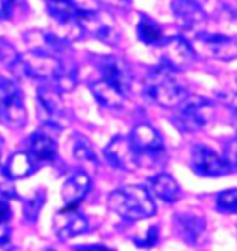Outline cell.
Segmentation results:
<instances>
[{
  "label": "cell",
  "mask_w": 237,
  "mask_h": 251,
  "mask_svg": "<svg viewBox=\"0 0 237 251\" xmlns=\"http://www.w3.org/2000/svg\"><path fill=\"white\" fill-rule=\"evenodd\" d=\"M108 207L120 218L137 222L156 214V203L150 190L141 185L115 188L108 198Z\"/></svg>",
  "instance_id": "1"
},
{
  "label": "cell",
  "mask_w": 237,
  "mask_h": 251,
  "mask_svg": "<svg viewBox=\"0 0 237 251\" xmlns=\"http://www.w3.org/2000/svg\"><path fill=\"white\" fill-rule=\"evenodd\" d=\"M145 94L161 107H178L189 93L178 83L169 69L156 67L145 79Z\"/></svg>",
  "instance_id": "2"
},
{
  "label": "cell",
  "mask_w": 237,
  "mask_h": 251,
  "mask_svg": "<svg viewBox=\"0 0 237 251\" xmlns=\"http://www.w3.org/2000/svg\"><path fill=\"white\" fill-rule=\"evenodd\" d=\"M215 117V105L204 96L187 94V98L176 107L173 124L183 133H195L204 129Z\"/></svg>",
  "instance_id": "3"
},
{
  "label": "cell",
  "mask_w": 237,
  "mask_h": 251,
  "mask_svg": "<svg viewBox=\"0 0 237 251\" xmlns=\"http://www.w3.org/2000/svg\"><path fill=\"white\" fill-rule=\"evenodd\" d=\"M0 124L11 129L26 126V107L21 87L11 78L0 76Z\"/></svg>",
  "instance_id": "4"
},
{
  "label": "cell",
  "mask_w": 237,
  "mask_h": 251,
  "mask_svg": "<svg viewBox=\"0 0 237 251\" xmlns=\"http://www.w3.org/2000/svg\"><path fill=\"white\" fill-rule=\"evenodd\" d=\"M161 48V67L169 69L171 72L185 71L195 59V50L182 35L167 37L159 45Z\"/></svg>",
  "instance_id": "5"
},
{
  "label": "cell",
  "mask_w": 237,
  "mask_h": 251,
  "mask_svg": "<svg viewBox=\"0 0 237 251\" xmlns=\"http://www.w3.org/2000/svg\"><path fill=\"white\" fill-rule=\"evenodd\" d=\"M104 157L113 168L126 170V172L135 170L141 159L135 146L132 144V139L124 135H117L108 142V146L104 148Z\"/></svg>",
  "instance_id": "6"
},
{
  "label": "cell",
  "mask_w": 237,
  "mask_h": 251,
  "mask_svg": "<svg viewBox=\"0 0 237 251\" xmlns=\"http://www.w3.org/2000/svg\"><path fill=\"white\" fill-rule=\"evenodd\" d=\"M191 168H193V172L204 176V177H219V176L230 172L224 157L202 144L191 150Z\"/></svg>",
  "instance_id": "7"
},
{
  "label": "cell",
  "mask_w": 237,
  "mask_h": 251,
  "mask_svg": "<svg viewBox=\"0 0 237 251\" xmlns=\"http://www.w3.org/2000/svg\"><path fill=\"white\" fill-rule=\"evenodd\" d=\"M89 231V222L76 207H65L54 214V233L61 240H69Z\"/></svg>",
  "instance_id": "8"
},
{
  "label": "cell",
  "mask_w": 237,
  "mask_h": 251,
  "mask_svg": "<svg viewBox=\"0 0 237 251\" xmlns=\"http://www.w3.org/2000/svg\"><path fill=\"white\" fill-rule=\"evenodd\" d=\"M132 144L135 146L139 157L147 155V157H161L163 151H165V144H163V139L161 135L152 127L150 124H137L132 129Z\"/></svg>",
  "instance_id": "9"
},
{
  "label": "cell",
  "mask_w": 237,
  "mask_h": 251,
  "mask_svg": "<svg viewBox=\"0 0 237 251\" xmlns=\"http://www.w3.org/2000/svg\"><path fill=\"white\" fill-rule=\"evenodd\" d=\"M197 43L209 57L232 61L237 59V41L221 33H198Z\"/></svg>",
  "instance_id": "10"
},
{
  "label": "cell",
  "mask_w": 237,
  "mask_h": 251,
  "mask_svg": "<svg viewBox=\"0 0 237 251\" xmlns=\"http://www.w3.org/2000/svg\"><path fill=\"white\" fill-rule=\"evenodd\" d=\"M37 103L41 107V113H45L47 122L50 124L59 126V122H63L67 117V109L65 103L61 100V91L56 89L50 83H45L43 87H39L37 91Z\"/></svg>",
  "instance_id": "11"
},
{
  "label": "cell",
  "mask_w": 237,
  "mask_h": 251,
  "mask_svg": "<svg viewBox=\"0 0 237 251\" xmlns=\"http://www.w3.org/2000/svg\"><path fill=\"white\" fill-rule=\"evenodd\" d=\"M98 71L102 74V79H106L108 83L113 87H117L118 91L126 94L132 87V74L128 71V67L124 63L113 57V55H106L98 63Z\"/></svg>",
  "instance_id": "12"
},
{
  "label": "cell",
  "mask_w": 237,
  "mask_h": 251,
  "mask_svg": "<svg viewBox=\"0 0 237 251\" xmlns=\"http://www.w3.org/2000/svg\"><path fill=\"white\" fill-rule=\"evenodd\" d=\"M174 19L185 30H197L206 23V11L198 4V0H173L171 4Z\"/></svg>",
  "instance_id": "13"
},
{
  "label": "cell",
  "mask_w": 237,
  "mask_h": 251,
  "mask_svg": "<svg viewBox=\"0 0 237 251\" xmlns=\"http://www.w3.org/2000/svg\"><path fill=\"white\" fill-rule=\"evenodd\" d=\"M93 187L91 177L86 172H74L65 181L61 188V196H63L65 207H78V203L89 194V190Z\"/></svg>",
  "instance_id": "14"
},
{
  "label": "cell",
  "mask_w": 237,
  "mask_h": 251,
  "mask_svg": "<svg viewBox=\"0 0 237 251\" xmlns=\"http://www.w3.org/2000/svg\"><path fill=\"white\" fill-rule=\"evenodd\" d=\"M35 170H37L35 159L30 155V151H24V150H19L15 153H11L8 163L4 165V176L11 181L24 179V177L32 176Z\"/></svg>",
  "instance_id": "15"
},
{
  "label": "cell",
  "mask_w": 237,
  "mask_h": 251,
  "mask_svg": "<svg viewBox=\"0 0 237 251\" xmlns=\"http://www.w3.org/2000/svg\"><path fill=\"white\" fill-rule=\"evenodd\" d=\"M174 224H176V233L180 235L183 242L197 244L200 236L204 235V220L197 214H191V212L174 214Z\"/></svg>",
  "instance_id": "16"
},
{
  "label": "cell",
  "mask_w": 237,
  "mask_h": 251,
  "mask_svg": "<svg viewBox=\"0 0 237 251\" xmlns=\"http://www.w3.org/2000/svg\"><path fill=\"white\" fill-rule=\"evenodd\" d=\"M91 91L95 94V98L98 100V103L102 107H108V109H120L124 105V98L126 94L122 91H118L117 87H113L111 83H108L106 79H96L91 83Z\"/></svg>",
  "instance_id": "17"
},
{
  "label": "cell",
  "mask_w": 237,
  "mask_h": 251,
  "mask_svg": "<svg viewBox=\"0 0 237 251\" xmlns=\"http://www.w3.org/2000/svg\"><path fill=\"white\" fill-rule=\"evenodd\" d=\"M148 190H150L152 196L159 198V200H163L167 203H173L176 201L178 198H180V187H178V183L174 181L173 176H169V174H158V176H154L148 179Z\"/></svg>",
  "instance_id": "18"
},
{
  "label": "cell",
  "mask_w": 237,
  "mask_h": 251,
  "mask_svg": "<svg viewBox=\"0 0 237 251\" xmlns=\"http://www.w3.org/2000/svg\"><path fill=\"white\" fill-rule=\"evenodd\" d=\"M30 155L35 159V163H52L58 155V144L47 133H33L30 137Z\"/></svg>",
  "instance_id": "19"
},
{
  "label": "cell",
  "mask_w": 237,
  "mask_h": 251,
  "mask_svg": "<svg viewBox=\"0 0 237 251\" xmlns=\"http://www.w3.org/2000/svg\"><path fill=\"white\" fill-rule=\"evenodd\" d=\"M137 37L145 45H152V47H159L165 39L163 37V28L154 19L147 15H141V21L137 24Z\"/></svg>",
  "instance_id": "20"
},
{
  "label": "cell",
  "mask_w": 237,
  "mask_h": 251,
  "mask_svg": "<svg viewBox=\"0 0 237 251\" xmlns=\"http://www.w3.org/2000/svg\"><path fill=\"white\" fill-rule=\"evenodd\" d=\"M0 65L8 67L11 71H17V69L21 71V54L4 37H0Z\"/></svg>",
  "instance_id": "21"
},
{
  "label": "cell",
  "mask_w": 237,
  "mask_h": 251,
  "mask_svg": "<svg viewBox=\"0 0 237 251\" xmlns=\"http://www.w3.org/2000/svg\"><path fill=\"white\" fill-rule=\"evenodd\" d=\"M26 9V0H0V21H13Z\"/></svg>",
  "instance_id": "22"
},
{
  "label": "cell",
  "mask_w": 237,
  "mask_h": 251,
  "mask_svg": "<svg viewBox=\"0 0 237 251\" xmlns=\"http://www.w3.org/2000/svg\"><path fill=\"white\" fill-rule=\"evenodd\" d=\"M217 209L221 212H237V188H226L217 196Z\"/></svg>",
  "instance_id": "23"
},
{
  "label": "cell",
  "mask_w": 237,
  "mask_h": 251,
  "mask_svg": "<svg viewBox=\"0 0 237 251\" xmlns=\"http://www.w3.org/2000/svg\"><path fill=\"white\" fill-rule=\"evenodd\" d=\"M72 153L76 159H82V161H93L96 163V155L93 148H91V144L86 141V139H82L80 135H76V139H74V146H72Z\"/></svg>",
  "instance_id": "24"
},
{
  "label": "cell",
  "mask_w": 237,
  "mask_h": 251,
  "mask_svg": "<svg viewBox=\"0 0 237 251\" xmlns=\"http://www.w3.org/2000/svg\"><path fill=\"white\" fill-rule=\"evenodd\" d=\"M222 157H224V161H226V165H228L230 172H236L237 170V135H234L230 141H226Z\"/></svg>",
  "instance_id": "25"
},
{
  "label": "cell",
  "mask_w": 237,
  "mask_h": 251,
  "mask_svg": "<svg viewBox=\"0 0 237 251\" xmlns=\"http://www.w3.org/2000/svg\"><path fill=\"white\" fill-rule=\"evenodd\" d=\"M43 201H45V196H43V194H41V196L35 194L33 198L24 201V216L30 220V222H35V220H37L41 207H43Z\"/></svg>",
  "instance_id": "26"
},
{
  "label": "cell",
  "mask_w": 237,
  "mask_h": 251,
  "mask_svg": "<svg viewBox=\"0 0 237 251\" xmlns=\"http://www.w3.org/2000/svg\"><path fill=\"white\" fill-rule=\"evenodd\" d=\"M158 240H159V229H158V226H152V227L147 231L145 238H135V244H139V246H154Z\"/></svg>",
  "instance_id": "27"
},
{
  "label": "cell",
  "mask_w": 237,
  "mask_h": 251,
  "mask_svg": "<svg viewBox=\"0 0 237 251\" xmlns=\"http://www.w3.org/2000/svg\"><path fill=\"white\" fill-rule=\"evenodd\" d=\"M9 218H11V207H9L8 198H4L0 194V226L6 224Z\"/></svg>",
  "instance_id": "28"
},
{
  "label": "cell",
  "mask_w": 237,
  "mask_h": 251,
  "mask_svg": "<svg viewBox=\"0 0 237 251\" xmlns=\"http://www.w3.org/2000/svg\"><path fill=\"white\" fill-rule=\"evenodd\" d=\"M219 98H221L226 107H230L237 115V93H221Z\"/></svg>",
  "instance_id": "29"
},
{
  "label": "cell",
  "mask_w": 237,
  "mask_h": 251,
  "mask_svg": "<svg viewBox=\"0 0 237 251\" xmlns=\"http://www.w3.org/2000/svg\"><path fill=\"white\" fill-rule=\"evenodd\" d=\"M76 251H110V250L104 248V246H98V244H93V246H82Z\"/></svg>",
  "instance_id": "30"
},
{
  "label": "cell",
  "mask_w": 237,
  "mask_h": 251,
  "mask_svg": "<svg viewBox=\"0 0 237 251\" xmlns=\"http://www.w3.org/2000/svg\"><path fill=\"white\" fill-rule=\"evenodd\" d=\"M0 251H11V242H9V238H0Z\"/></svg>",
  "instance_id": "31"
},
{
  "label": "cell",
  "mask_w": 237,
  "mask_h": 251,
  "mask_svg": "<svg viewBox=\"0 0 237 251\" xmlns=\"http://www.w3.org/2000/svg\"><path fill=\"white\" fill-rule=\"evenodd\" d=\"M2 155H4V141L0 139V161H2Z\"/></svg>",
  "instance_id": "32"
},
{
  "label": "cell",
  "mask_w": 237,
  "mask_h": 251,
  "mask_svg": "<svg viewBox=\"0 0 237 251\" xmlns=\"http://www.w3.org/2000/svg\"><path fill=\"white\" fill-rule=\"evenodd\" d=\"M47 2H61V0H47Z\"/></svg>",
  "instance_id": "33"
},
{
  "label": "cell",
  "mask_w": 237,
  "mask_h": 251,
  "mask_svg": "<svg viewBox=\"0 0 237 251\" xmlns=\"http://www.w3.org/2000/svg\"><path fill=\"white\" fill-rule=\"evenodd\" d=\"M43 251H54V250H43Z\"/></svg>",
  "instance_id": "34"
}]
</instances>
